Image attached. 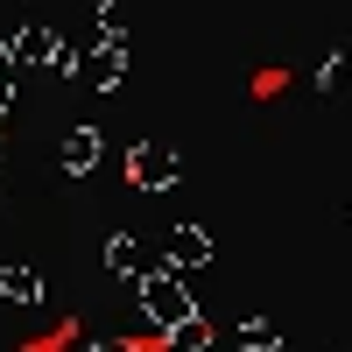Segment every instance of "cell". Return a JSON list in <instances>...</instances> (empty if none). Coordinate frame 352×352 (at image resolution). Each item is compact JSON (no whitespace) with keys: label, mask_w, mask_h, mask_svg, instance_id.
Here are the masks:
<instances>
[{"label":"cell","mask_w":352,"mask_h":352,"mask_svg":"<svg viewBox=\"0 0 352 352\" xmlns=\"http://www.w3.org/2000/svg\"><path fill=\"white\" fill-rule=\"evenodd\" d=\"M8 56H14V64H50V71H71V50H64V36H50V28H21Z\"/></svg>","instance_id":"obj_1"},{"label":"cell","mask_w":352,"mask_h":352,"mask_svg":"<svg viewBox=\"0 0 352 352\" xmlns=\"http://www.w3.org/2000/svg\"><path fill=\"white\" fill-rule=\"evenodd\" d=\"M92 148H99L92 134H71V169H85V162H92Z\"/></svg>","instance_id":"obj_2"},{"label":"cell","mask_w":352,"mask_h":352,"mask_svg":"<svg viewBox=\"0 0 352 352\" xmlns=\"http://www.w3.org/2000/svg\"><path fill=\"white\" fill-rule=\"evenodd\" d=\"M8 92H14V56L0 50V106H8Z\"/></svg>","instance_id":"obj_3"}]
</instances>
